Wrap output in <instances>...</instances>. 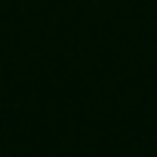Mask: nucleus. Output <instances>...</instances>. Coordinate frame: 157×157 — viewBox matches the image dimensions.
<instances>
[]
</instances>
